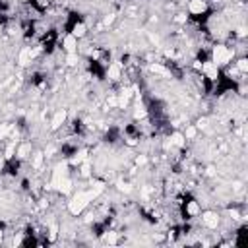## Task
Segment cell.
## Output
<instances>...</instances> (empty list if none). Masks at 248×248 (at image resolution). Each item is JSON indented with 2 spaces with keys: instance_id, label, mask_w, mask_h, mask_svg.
<instances>
[{
  "instance_id": "603a6c76",
  "label": "cell",
  "mask_w": 248,
  "mask_h": 248,
  "mask_svg": "<svg viewBox=\"0 0 248 248\" xmlns=\"http://www.w3.org/2000/svg\"><path fill=\"white\" fill-rule=\"evenodd\" d=\"M76 62H78V56L74 54V52H70V56H68V64H70V66H74Z\"/></svg>"
},
{
  "instance_id": "5b68a950",
  "label": "cell",
  "mask_w": 248,
  "mask_h": 248,
  "mask_svg": "<svg viewBox=\"0 0 248 248\" xmlns=\"http://www.w3.org/2000/svg\"><path fill=\"white\" fill-rule=\"evenodd\" d=\"M204 72L208 74V78L215 80V78H217V64H213V62H205L204 64Z\"/></svg>"
},
{
  "instance_id": "9c48e42d",
  "label": "cell",
  "mask_w": 248,
  "mask_h": 248,
  "mask_svg": "<svg viewBox=\"0 0 248 248\" xmlns=\"http://www.w3.org/2000/svg\"><path fill=\"white\" fill-rule=\"evenodd\" d=\"M64 171H66V163H60V165H56V169H54V178H52V182H58L60 178H62V175H64Z\"/></svg>"
},
{
  "instance_id": "f546056e",
  "label": "cell",
  "mask_w": 248,
  "mask_h": 248,
  "mask_svg": "<svg viewBox=\"0 0 248 248\" xmlns=\"http://www.w3.org/2000/svg\"><path fill=\"white\" fill-rule=\"evenodd\" d=\"M109 105H110V107H114V105H118V99H117V97H110V99H109Z\"/></svg>"
},
{
  "instance_id": "cb8c5ba5",
  "label": "cell",
  "mask_w": 248,
  "mask_h": 248,
  "mask_svg": "<svg viewBox=\"0 0 248 248\" xmlns=\"http://www.w3.org/2000/svg\"><path fill=\"white\" fill-rule=\"evenodd\" d=\"M49 239H51V240H54V239H56V225H52V227H51V235H49Z\"/></svg>"
},
{
  "instance_id": "f1b7e54d",
  "label": "cell",
  "mask_w": 248,
  "mask_h": 248,
  "mask_svg": "<svg viewBox=\"0 0 248 248\" xmlns=\"http://www.w3.org/2000/svg\"><path fill=\"white\" fill-rule=\"evenodd\" d=\"M82 175H83V176L89 175V165H83V167H82Z\"/></svg>"
},
{
  "instance_id": "7c38bea8",
  "label": "cell",
  "mask_w": 248,
  "mask_h": 248,
  "mask_svg": "<svg viewBox=\"0 0 248 248\" xmlns=\"http://www.w3.org/2000/svg\"><path fill=\"white\" fill-rule=\"evenodd\" d=\"M29 58H31V51L23 49L22 52H19V64H27V62H29Z\"/></svg>"
},
{
  "instance_id": "ffe728a7",
  "label": "cell",
  "mask_w": 248,
  "mask_h": 248,
  "mask_svg": "<svg viewBox=\"0 0 248 248\" xmlns=\"http://www.w3.org/2000/svg\"><path fill=\"white\" fill-rule=\"evenodd\" d=\"M86 155H87L86 151H80V153H78L76 157H74V163H82L83 159H86Z\"/></svg>"
},
{
  "instance_id": "2e32d148",
  "label": "cell",
  "mask_w": 248,
  "mask_h": 248,
  "mask_svg": "<svg viewBox=\"0 0 248 248\" xmlns=\"http://www.w3.org/2000/svg\"><path fill=\"white\" fill-rule=\"evenodd\" d=\"M83 33H86V27H83L82 23H80V25H76V27H74V31H72V35H74V37H82Z\"/></svg>"
},
{
  "instance_id": "6da1fadb",
  "label": "cell",
  "mask_w": 248,
  "mask_h": 248,
  "mask_svg": "<svg viewBox=\"0 0 248 248\" xmlns=\"http://www.w3.org/2000/svg\"><path fill=\"white\" fill-rule=\"evenodd\" d=\"M99 192H101V190L93 188V190H89V192H80L78 196H74V200L70 202V213H74V215L82 213V211H83V208H86V205L91 202L93 198H97V196H99Z\"/></svg>"
},
{
  "instance_id": "5bb4252c",
  "label": "cell",
  "mask_w": 248,
  "mask_h": 248,
  "mask_svg": "<svg viewBox=\"0 0 248 248\" xmlns=\"http://www.w3.org/2000/svg\"><path fill=\"white\" fill-rule=\"evenodd\" d=\"M171 144H175V145H178V147L184 145V136H182V134H175V136H173V140H171Z\"/></svg>"
},
{
  "instance_id": "9a60e30c",
  "label": "cell",
  "mask_w": 248,
  "mask_h": 248,
  "mask_svg": "<svg viewBox=\"0 0 248 248\" xmlns=\"http://www.w3.org/2000/svg\"><path fill=\"white\" fill-rule=\"evenodd\" d=\"M188 213H190V215L200 213V205H198L196 202H190V204H188Z\"/></svg>"
},
{
  "instance_id": "83f0119b",
  "label": "cell",
  "mask_w": 248,
  "mask_h": 248,
  "mask_svg": "<svg viewBox=\"0 0 248 248\" xmlns=\"http://www.w3.org/2000/svg\"><path fill=\"white\" fill-rule=\"evenodd\" d=\"M145 161H147V159H145L144 155H140L138 159H136V163H138V165H145Z\"/></svg>"
},
{
  "instance_id": "7a4b0ae2",
  "label": "cell",
  "mask_w": 248,
  "mask_h": 248,
  "mask_svg": "<svg viewBox=\"0 0 248 248\" xmlns=\"http://www.w3.org/2000/svg\"><path fill=\"white\" fill-rule=\"evenodd\" d=\"M231 56H233V52L219 45L213 49V64H225V62L231 60Z\"/></svg>"
},
{
  "instance_id": "4316f807",
  "label": "cell",
  "mask_w": 248,
  "mask_h": 248,
  "mask_svg": "<svg viewBox=\"0 0 248 248\" xmlns=\"http://www.w3.org/2000/svg\"><path fill=\"white\" fill-rule=\"evenodd\" d=\"M12 155H14V144H10L6 149V157H12Z\"/></svg>"
},
{
  "instance_id": "8fae6325",
  "label": "cell",
  "mask_w": 248,
  "mask_h": 248,
  "mask_svg": "<svg viewBox=\"0 0 248 248\" xmlns=\"http://www.w3.org/2000/svg\"><path fill=\"white\" fill-rule=\"evenodd\" d=\"M151 72H155V74H161V76H171V72L167 70V68H163V66H159V64H151V68H149Z\"/></svg>"
},
{
  "instance_id": "ac0fdd59",
  "label": "cell",
  "mask_w": 248,
  "mask_h": 248,
  "mask_svg": "<svg viewBox=\"0 0 248 248\" xmlns=\"http://www.w3.org/2000/svg\"><path fill=\"white\" fill-rule=\"evenodd\" d=\"M134 117H136V118H144V117H145V109L141 107V105H138V107H136V113H134Z\"/></svg>"
},
{
  "instance_id": "3957f363",
  "label": "cell",
  "mask_w": 248,
  "mask_h": 248,
  "mask_svg": "<svg viewBox=\"0 0 248 248\" xmlns=\"http://www.w3.org/2000/svg\"><path fill=\"white\" fill-rule=\"evenodd\" d=\"M204 223L208 225L209 229H215L217 223H219V217H217L213 211H205V213H204Z\"/></svg>"
},
{
  "instance_id": "e0dca14e",
  "label": "cell",
  "mask_w": 248,
  "mask_h": 248,
  "mask_svg": "<svg viewBox=\"0 0 248 248\" xmlns=\"http://www.w3.org/2000/svg\"><path fill=\"white\" fill-rule=\"evenodd\" d=\"M41 163H43V153H35V157H33V167L39 169Z\"/></svg>"
},
{
  "instance_id": "7402d4cb",
  "label": "cell",
  "mask_w": 248,
  "mask_h": 248,
  "mask_svg": "<svg viewBox=\"0 0 248 248\" xmlns=\"http://www.w3.org/2000/svg\"><path fill=\"white\" fill-rule=\"evenodd\" d=\"M105 240L110 242V244H113V242H117V233H109L107 236H105Z\"/></svg>"
},
{
  "instance_id": "d6986e66",
  "label": "cell",
  "mask_w": 248,
  "mask_h": 248,
  "mask_svg": "<svg viewBox=\"0 0 248 248\" xmlns=\"http://www.w3.org/2000/svg\"><path fill=\"white\" fill-rule=\"evenodd\" d=\"M8 130H10L8 124H0V140H4V136L8 134Z\"/></svg>"
},
{
  "instance_id": "ba28073f",
  "label": "cell",
  "mask_w": 248,
  "mask_h": 248,
  "mask_svg": "<svg viewBox=\"0 0 248 248\" xmlns=\"http://www.w3.org/2000/svg\"><path fill=\"white\" fill-rule=\"evenodd\" d=\"M64 47H66V51H68V52H74V51H76V47H78L76 37H74V35H68L66 39H64Z\"/></svg>"
},
{
  "instance_id": "4dcf8cb0",
  "label": "cell",
  "mask_w": 248,
  "mask_h": 248,
  "mask_svg": "<svg viewBox=\"0 0 248 248\" xmlns=\"http://www.w3.org/2000/svg\"><path fill=\"white\" fill-rule=\"evenodd\" d=\"M205 126H208V120H205V118H202V120L198 122V128H205Z\"/></svg>"
},
{
  "instance_id": "d4e9b609",
  "label": "cell",
  "mask_w": 248,
  "mask_h": 248,
  "mask_svg": "<svg viewBox=\"0 0 248 248\" xmlns=\"http://www.w3.org/2000/svg\"><path fill=\"white\" fill-rule=\"evenodd\" d=\"M196 136V128H188L186 130V138H194Z\"/></svg>"
},
{
  "instance_id": "1f68e13d",
  "label": "cell",
  "mask_w": 248,
  "mask_h": 248,
  "mask_svg": "<svg viewBox=\"0 0 248 248\" xmlns=\"http://www.w3.org/2000/svg\"><path fill=\"white\" fill-rule=\"evenodd\" d=\"M184 19H186V16H184V14H178V16H176V22H178V23H182Z\"/></svg>"
},
{
  "instance_id": "484cf974",
  "label": "cell",
  "mask_w": 248,
  "mask_h": 248,
  "mask_svg": "<svg viewBox=\"0 0 248 248\" xmlns=\"http://www.w3.org/2000/svg\"><path fill=\"white\" fill-rule=\"evenodd\" d=\"M118 188L122 190V192H130V190H132V188L128 186V184H124V182H120V184H118Z\"/></svg>"
},
{
  "instance_id": "44dd1931",
  "label": "cell",
  "mask_w": 248,
  "mask_h": 248,
  "mask_svg": "<svg viewBox=\"0 0 248 248\" xmlns=\"http://www.w3.org/2000/svg\"><path fill=\"white\" fill-rule=\"evenodd\" d=\"M239 70H242V72H246V70H248V60H244V58L239 60Z\"/></svg>"
},
{
  "instance_id": "52a82bcc",
  "label": "cell",
  "mask_w": 248,
  "mask_h": 248,
  "mask_svg": "<svg viewBox=\"0 0 248 248\" xmlns=\"http://www.w3.org/2000/svg\"><path fill=\"white\" fill-rule=\"evenodd\" d=\"M64 120H66V110H58V113L54 114V118H52V128H58Z\"/></svg>"
},
{
  "instance_id": "d6a6232c",
  "label": "cell",
  "mask_w": 248,
  "mask_h": 248,
  "mask_svg": "<svg viewBox=\"0 0 248 248\" xmlns=\"http://www.w3.org/2000/svg\"><path fill=\"white\" fill-rule=\"evenodd\" d=\"M0 240H2V233H0Z\"/></svg>"
},
{
  "instance_id": "277c9868",
  "label": "cell",
  "mask_w": 248,
  "mask_h": 248,
  "mask_svg": "<svg viewBox=\"0 0 248 248\" xmlns=\"http://www.w3.org/2000/svg\"><path fill=\"white\" fill-rule=\"evenodd\" d=\"M204 10H205L204 0H192V2H190V12L192 14H202Z\"/></svg>"
},
{
  "instance_id": "8992f818",
  "label": "cell",
  "mask_w": 248,
  "mask_h": 248,
  "mask_svg": "<svg viewBox=\"0 0 248 248\" xmlns=\"http://www.w3.org/2000/svg\"><path fill=\"white\" fill-rule=\"evenodd\" d=\"M120 72H122V64H120V62H114V64L109 68V78L110 80H117L120 76Z\"/></svg>"
},
{
  "instance_id": "4fadbf2b",
  "label": "cell",
  "mask_w": 248,
  "mask_h": 248,
  "mask_svg": "<svg viewBox=\"0 0 248 248\" xmlns=\"http://www.w3.org/2000/svg\"><path fill=\"white\" fill-rule=\"evenodd\" d=\"M29 151H31V145H29V144H23V145L18 149V155L23 159V157H27V155H29Z\"/></svg>"
},
{
  "instance_id": "30bf717a",
  "label": "cell",
  "mask_w": 248,
  "mask_h": 248,
  "mask_svg": "<svg viewBox=\"0 0 248 248\" xmlns=\"http://www.w3.org/2000/svg\"><path fill=\"white\" fill-rule=\"evenodd\" d=\"M56 184H58V188H60V190H62L64 194H68V192L72 190V182L68 180V178H60V180L56 182Z\"/></svg>"
}]
</instances>
